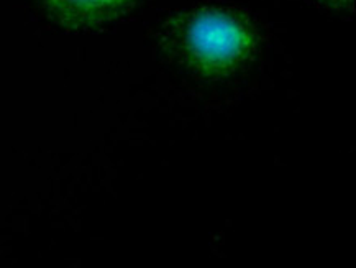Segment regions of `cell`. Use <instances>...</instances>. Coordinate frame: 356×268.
Segmentation results:
<instances>
[{"mask_svg":"<svg viewBox=\"0 0 356 268\" xmlns=\"http://www.w3.org/2000/svg\"><path fill=\"white\" fill-rule=\"evenodd\" d=\"M191 45L207 61H228L241 53L246 45L243 30L225 17H200L191 29Z\"/></svg>","mask_w":356,"mask_h":268,"instance_id":"6da1fadb","label":"cell"},{"mask_svg":"<svg viewBox=\"0 0 356 268\" xmlns=\"http://www.w3.org/2000/svg\"><path fill=\"white\" fill-rule=\"evenodd\" d=\"M59 17L70 22H94L122 7L127 0H47Z\"/></svg>","mask_w":356,"mask_h":268,"instance_id":"7a4b0ae2","label":"cell"}]
</instances>
